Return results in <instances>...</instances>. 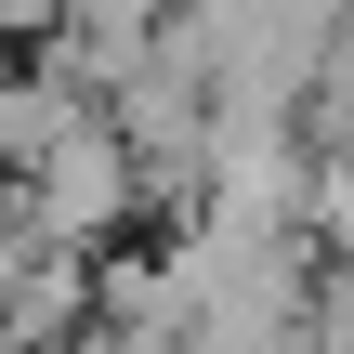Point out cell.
I'll use <instances>...</instances> for the list:
<instances>
[{"label":"cell","mask_w":354,"mask_h":354,"mask_svg":"<svg viewBox=\"0 0 354 354\" xmlns=\"http://www.w3.org/2000/svg\"><path fill=\"white\" fill-rule=\"evenodd\" d=\"M0 354H39V342H13V328H0Z\"/></svg>","instance_id":"obj_4"},{"label":"cell","mask_w":354,"mask_h":354,"mask_svg":"<svg viewBox=\"0 0 354 354\" xmlns=\"http://www.w3.org/2000/svg\"><path fill=\"white\" fill-rule=\"evenodd\" d=\"M53 13L66 0H0V39H53Z\"/></svg>","instance_id":"obj_3"},{"label":"cell","mask_w":354,"mask_h":354,"mask_svg":"<svg viewBox=\"0 0 354 354\" xmlns=\"http://www.w3.org/2000/svg\"><path fill=\"white\" fill-rule=\"evenodd\" d=\"M158 26H171V0H66L39 66H66L79 92H118L131 66H158Z\"/></svg>","instance_id":"obj_2"},{"label":"cell","mask_w":354,"mask_h":354,"mask_svg":"<svg viewBox=\"0 0 354 354\" xmlns=\"http://www.w3.org/2000/svg\"><path fill=\"white\" fill-rule=\"evenodd\" d=\"M145 197H158V184H145L131 131H118L105 105H92V118H79V131L39 158V171H13V210H26V236H39V250H79V263H92V250H105V236H118Z\"/></svg>","instance_id":"obj_1"}]
</instances>
